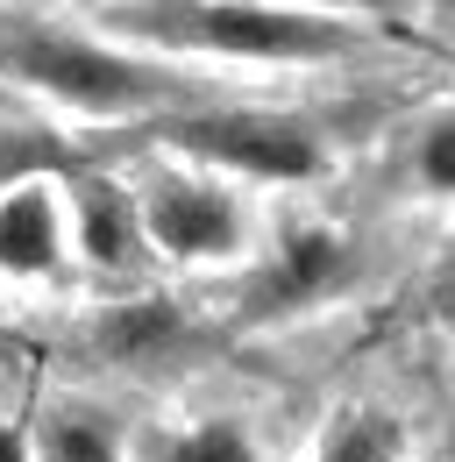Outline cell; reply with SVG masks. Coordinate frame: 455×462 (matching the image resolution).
Here are the masks:
<instances>
[{"mask_svg":"<svg viewBox=\"0 0 455 462\" xmlns=\"http://www.w3.org/2000/svg\"><path fill=\"white\" fill-rule=\"evenodd\" d=\"M441 14H449V29H455V0H441Z\"/></svg>","mask_w":455,"mask_h":462,"instance_id":"obj_15","label":"cell"},{"mask_svg":"<svg viewBox=\"0 0 455 462\" xmlns=\"http://www.w3.org/2000/svg\"><path fill=\"white\" fill-rule=\"evenodd\" d=\"M356 278V249L335 228H292L278 242V256L264 263L256 278V313H299V306H320Z\"/></svg>","mask_w":455,"mask_h":462,"instance_id":"obj_6","label":"cell"},{"mask_svg":"<svg viewBox=\"0 0 455 462\" xmlns=\"http://www.w3.org/2000/svg\"><path fill=\"white\" fill-rule=\"evenodd\" d=\"M0 462H36V456H29V441H22L7 420H0Z\"/></svg>","mask_w":455,"mask_h":462,"instance_id":"obj_13","label":"cell"},{"mask_svg":"<svg viewBox=\"0 0 455 462\" xmlns=\"http://www.w3.org/2000/svg\"><path fill=\"white\" fill-rule=\"evenodd\" d=\"M71 256V228H64V192L51 178H22L0 192V278L7 285H36L57 278Z\"/></svg>","mask_w":455,"mask_h":462,"instance_id":"obj_5","label":"cell"},{"mask_svg":"<svg viewBox=\"0 0 455 462\" xmlns=\"http://www.w3.org/2000/svg\"><path fill=\"white\" fill-rule=\"evenodd\" d=\"M0 71L71 115H150L171 100H200V86L178 79L171 64L114 51L100 36L36 29V22H0Z\"/></svg>","mask_w":455,"mask_h":462,"instance_id":"obj_2","label":"cell"},{"mask_svg":"<svg viewBox=\"0 0 455 462\" xmlns=\"http://www.w3.org/2000/svg\"><path fill=\"white\" fill-rule=\"evenodd\" d=\"M107 22L135 43L235 64H341L377 43L363 22L292 0H143V7H114Z\"/></svg>","mask_w":455,"mask_h":462,"instance_id":"obj_1","label":"cell"},{"mask_svg":"<svg viewBox=\"0 0 455 462\" xmlns=\"http://www.w3.org/2000/svg\"><path fill=\"white\" fill-rule=\"evenodd\" d=\"M441 313H455V263H449V278H441Z\"/></svg>","mask_w":455,"mask_h":462,"instance_id":"obj_14","label":"cell"},{"mask_svg":"<svg viewBox=\"0 0 455 462\" xmlns=\"http://www.w3.org/2000/svg\"><path fill=\"white\" fill-rule=\"evenodd\" d=\"M64 228L79 242V256L93 271H128L135 263V199L114 185V178H79L64 192Z\"/></svg>","mask_w":455,"mask_h":462,"instance_id":"obj_7","label":"cell"},{"mask_svg":"<svg viewBox=\"0 0 455 462\" xmlns=\"http://www.w3.org/2000/svg\"><path fill=\"white\" fill-rule=\"evenodd\" d=\"M413 178H420V192L455 199V115H434L420 128V143H413Z\"/></svg>","mask_w":455,"mask_h":462,"instance_id":"obj_11","label":"cell"},{"mask_svg":"<svg viewBox=\"0 0 455 462\" xmlns=\"http://www.w3.org/2000/svg\"><path fill=\"white\" fill-rule=\"evenodd\" d=\"M320 462H398V434L385 420H341L320 448Z\"/></svg>","mask_w":455,"mask_h":462,"instance_id":"obj_12","label":"cell"},{"mask_svg":"<svg viewBox=\"0 0 455 462\" xmlns=\"http://www.w3.org/2000/svg\"><path fill=\"white\" fill-rule=\"evenodd\" d=\"M36 462H121V456H114L107 420H93L79 405H57L36 434Z\"/></svg>","mask_w":455,"mask_h":462,"instance_id":"obj_9","label":"cell"},{"mask_svg":"<svg viewBox=\"0 0 455 462\" xmlns=\"http://www.w3.org/2000/svg\"><path fill=\"white\" fill-rule=\"evenodd\" d=\"M157 462H264L256 456V441H249V427L242 420H200V427H185L178 441H164V456Z\"/></svg>","mask_w":455,"mask_h":462,"instance_id":"obj_10","label":"cell"},{"mask_svg":"<svg viewBox=\"0 0 455 462\" xmlns=\"http://www.w3.org/2000/svg\"><path fill=\"white\" fill-rule=\"evenodd\" d=\"M171 150L214 164V171L256 178V185H306L320 178L328 150L299 115H264V107H192L164 121Z\"/></svg>","mask_w":455,"mask_h":462,"instance_id":"obj_3","label":"cell"},{"mask_svg":"<svg viewBox=\"0 0 455 462\" xmlns=\"http://www.w3.org/2000/svg\"><path fill=\"white\" fill-rule=\"evenodd\" d=\"M135 235L171 256V263H235L249 249V207L214 185V178H192V171H157L143 192H135Z\"/></svg>","mask_w":455,"mask_h":462,"instance_id":"obj_4","label":"cell"},{"mask_svg":"<svg viewBox=\"0 0 455 462\" xmlns=\"http://www.w3.org/2000/svg\"><path fill=\"white\" fill-rule=\"evenodd\" d=\"M93 348L107 356V363H164L185 348V313L157 299V291H143V299H114L107 313L93 320Z\"/></svg>","mask_w":455,"mask_h":462,"instance_id":"obj_8","label":"cell"},{"mask_svg":"<svg viewBox=\"0 0 455 462\" xmlns=\"http://www.w3.org/2000/svg\"><path fill=\"white\" fill-rule=\"evenodd\" d=\"M292 7H320V0H292Z\"/></svg>","mask_w":455,"mask_h":462,"instance_id":"obj_16","label":"cell"}]
</instances>
